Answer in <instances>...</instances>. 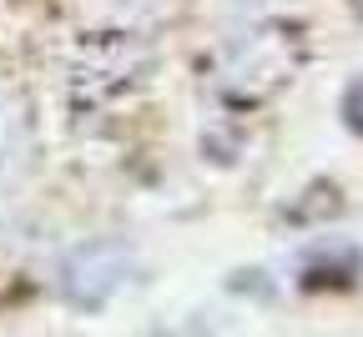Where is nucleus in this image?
<instances>
[{
  "label": "nucleus",
  "instance_id": "2",
  "mask_svg": "<svg viewBox=\"0 0 363 337\" xmlns=\"http://www.w3.org/2000/svg\"><path fill=\"white\" fill-rule=\"evenodd\" d=\"M338 111H343V126L363 136V76H353V81H348L343 101H338Z\"/></svg>",
  "mask_w": 363,
  "mask_h": 337
},
{
  "label": "nucleus",
  "instance_id": "1",
  "mask_svg": "<svg viewBox=\"0 0 363 337\" xmlns=\"http://www.w3.org/2000/svg\"><path fill=\"white\" fill-rule=\"evenodd\" d=\"M126 277H131V247L126 242H86L61 267V297L71 307L96 312L126 287Z\"/></svg>",
  "mask_w": 363,
  "mask_h": 337
}]
</instances>
